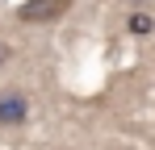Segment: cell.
Here are the masks:
<instances>
[{"label": "cell", "instance_id": "cell-1", "mask_svg": "<svg viewBox=\"0 0 155 150\" xmlns=\"http://www.w3.org/2000/svg\"><path fill=\"white\" fill-rule=\"evenodd\" d=\"M71 4H76V0H25V4L17 8V17L25 25H51V21H59V17H67Z\"/></svg>", "mask_w": 155, "mask_h": 150}, {"label": "cell", "instance_id": "cell-2", "mask_svg": "<svg viewBox=\"0 0 155 150\" xmlns=\"http://www.w3.org/2000/svg\"><path fill=\"white\" fill-rule=\"evenodd\" d=\"M25 121H29V96L21 88H8L0 96V125L4 129H21Z\"/></svg>", "mask_w": 155, "mask_h": 150}, {"label": "cell", "instance_id": "cell-3", "mask_svg": "<svg viewBox=\"0 0 155 150\" xmlns=\"http://www.w3.org/2000/svg\"><path fill=\"white\" fill-rule=\"evenodd\" d=\"M126 29L134 33V38H147V33L155 29V17H151V13H130V17H126Z\"/></svg>", "mask_w": 155, "mask_h": 150}, {"label": "cell", "instance_id": "cell-4", "mask_svg": "<svg viewBox=\"0 0 155 150\" xmlns=\"http://www.w3.org/2000/svg\"><path fill=\"white\" fill-rule=\"evenodd\" d=\"M8 58H13V46H8V42H4V38H0V67H4V63H8Z\"/></svg>", "mask_w": 155, "mask_h": 150}]
</instances>
